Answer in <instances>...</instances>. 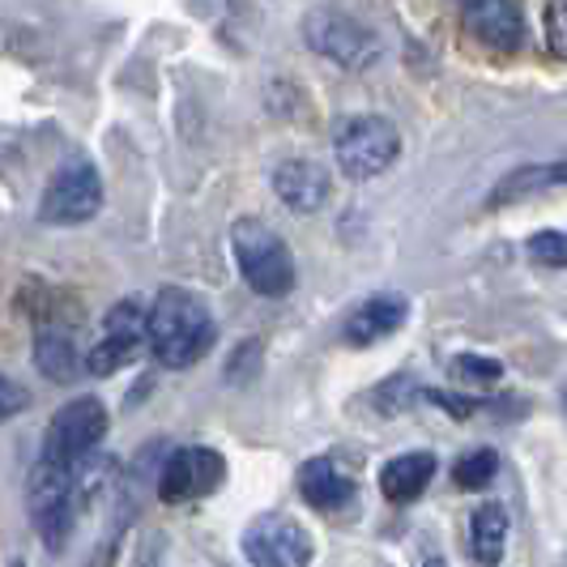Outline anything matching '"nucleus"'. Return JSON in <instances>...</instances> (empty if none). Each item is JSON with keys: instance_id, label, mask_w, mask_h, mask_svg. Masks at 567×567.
Here are the masks:
<instances>
[{"instance_id": "nucleus-1", "label": "nucleus", "mask_w": 567, "mask_h": 567, "mask_svg": "<svg viewBox=\"0 0 567 567\" xmlns=\"http://www.w3.org/2000/svg\"><path fill=\"white\" fill-rule=\"evenodd\" d=\"M218 341L214 312L205 299L184 286H163L158 299L150 303V354L167 371H184L200 363Z\"/></svg>"}, {"instance_id": "nucleus-6", "label": "nucleus", "mask_w": 567, "mask_h": 567, "mask_svg": "<svg viewBox=\"0 0 567 567\" xmlns=\"http://www.w3.org/2000/svg\"><path fill=\"white\" fill-rule=\"evenodd\" d=\"M303 39L312 43V52H320V56L341 64V69H350V73L371 69L380 60V52H384L380 34L368 22L350 18L346 9H316V13H308Z\"/></svg>"}, {"instance_id": "nucleus-12", "label": "nucleus", "mask_w": 567, "mask_h": 567, "mask_svg": "<svg viewBox=\"0 0 567 567\" xmlns=\"http://www.w3.org/2000/svg\"><path fill=\"white\" fill-rule=\"evenodd\" d=\"M329 184H333L329 171L316 167L312 158H286L274 171V193L295 214H316L329 200Z\"/></svg>"}, {"instance_id": "nucleus-8", "label": "nucleus", "mask_w": 567, "mask_h": 567, "mask_svg": "<svg viewBox=\"0 0 567 567\" xmlns=\"http://www.w3.org/2000/svg\"><path fill=\"white\" fill-rule=\"evenodd\" d=\"M142 346H150V308L142 299H120L103 316V333L94 341V350L85 354L90 375H112L128 359L142 354Z\"/></svg>"}, {"instance_id": "nucleus-26", "label": "nucleus", "mask_w": 567, "mask_h": 567, "mask_svg": "<svg viewBox=\"0 0 567 567\" xmlns=\"http://www.w3.org/2000/svg\"><path fill=\"white\" fill-rule=\"evenodd\" d=\"M9 567H27V564H22V559H9Z\"/></svg>"}, {"instance_id": "nucleus-15", "label": "nucleus", "mask_w": 567, "mask_h": 567, "mask_svg": "<svg viewBox=\"0 0 567 567\" xmlns=\"http://www.w3.org/2000/svg\"><path fill=\"white\" fill-rule=\"evenodd\" d=\"M299 495H303L316 512H338L354 499V483H350V474H341L338 461L312 456V461L299 465Z\"/></svg>"}, {"instance_id": "nucleus-19", "label": "nucleus", "mask_w": 567, "mask_h": 567, "mask_svg": "<svg viewBox=\"0 0 567 567\" xmlns=\"http://www.w3.org/2000/svg\"><path fill=\"white\" fill-rule=\"evenodd\" d=\"M495 474H499V456L491 453V449L465 453L453 465V483L461 486V491H483V486L495 483Z\"/></svg>"}, {"instance_id": "nucleus-22", "label": "nucleus", "mask_w": 567, "mask_h": 567, "mask_svg": "<svg viewBox=\"0 0 567 567\" xmlns=\"http://www.w3.org/2000/svg\"><path fill=\"white\" fill-rule=\"evenodd\" d=\"M542 18H546V48H550L559 60H567V0L546 4Z\"/></svg>"}, {"instance_id": "nucleus-3", "label": "nucleus", "mask_w": 567, "mask_h": 567, "mask_svg": "<svg viewBox=\"0 0 567 567\" xmlns=\"http://www.w3.org/2000/svg\"><path fill=\"white\" fill-rule=\"evenodd\" d=\"M27 504H30V525L43 538V546L56 555L73 534V512H78V474L56 461H34L27 483Z\"/></svg>"}, {"instance_id": "nucleus-2", "label": "nucleus", "mask_w": 567, "mask_h": 567, "mask_svg": "<svg viewBox=\"0 0 567 567\" xmlns=\"http://www.w3.org/2000/svg\"><path fill=\"white\" fill-rule=\"evenodd\" d=\"M230 252L244 274V282L252 286L260 299H282L295 290V256L286 248V239L260 218H239L230 227Z\"/></svg>"}, {"instance_id": "nucleus-4", "label": "nucleus", "mask_w": 567, "mask_h": 567, "mask_svg": "<svg viewBox=\"0 0 567 567\" xmlns=\"http://www.w3.org/2000/svg\"><path fill=\"white\" fill-rule=\"evenodd\" d=\"M333 154L346 179H375L398 163L401 133L384 115H346L333 133Z\"/></svg>"}, {"instance_id": "nucleus-11", "label": "nucleus", "mask_w": 567, "mask_h": 567, "mask_svg": "<svg viewBox=\"0 0 567 567\" xmlns=\"http://www.w3.org/2000/svg\"><path fill=\"white\" fill-rule=\"evenodd\" d=\"M461 22H465V30L478 43L495 48V52H516L520 39H525V13L512 0H474V4H461Z\"/></svg>"}, {"instance_id": "nucleus-21", "label": "nucleus", "mask_w": 567, "mask_h": 567, "mask_svg": "<svg viewBox=\"0 0 567 567\" xmlns=\"http://www.w3.org/2000/svg\"><path fill=\"white\" fill-rule=\"evenodd\" d=\"M453 375L474 380V384H495V380L504 375V363H499V359H483V354H456Z\"/></svg>"}, {"instance_id": "nucleus-17", "label": "nucleus", "mask_w": 567, "mask_h": 567, "mask_svg": "<svg viewBox=\"0 0 567 567\" xmlns=\"http://www.w3.org/2000/svg\"><path fill=\"white\" fill-rule=\"evenodd\" d=\"M504 542H508V512L504 504H483L470 512V555L483 567H495L504 559Z\"/></svg>"}, {"instance_id": "nucleus-23", "label": "nucleus", "mask_w": 567, "mask_h": 567, "mask_svg": "<svg viewBox=\"0 0 567 567\" xmlns=\"http://www.w3.org/2000/svg\"><path fill=\"white\" fill-rule=\"evenodd\" d=\"M426 401H435L440 410H449L453 419H474L483 405H491V401H474V398H456V393H423Z\"/></svg>"}, {"instance_id": "nucleus-13", "label": "nucleus", "mask_w": 567, "mask_h": 567, "mask_svg": "<svg viewBox=\"0 0 567 567\" xmlns=\"http://www.w3.org/2000/svg\"><path fill=\"white\" fill-rule=\"evenodd\" d=\"M405 320H410V299H401V295H371L346 320V341L350 346H371V341L398 333Z\"/></svg>"}, {"instance_id": "nucleus-27", "label": "nucleus", "mask_w": 567, "mask_h": 567, "mask_svg": "<svg viewBox=\"0 0 567 567\" xmlns=\"http://www.w3.org/2000/svg\"><path fill=\"white\" fill-rule=\"evenodd\" d=\"M564 401H567V393H564Z\"/></svg>"}, {"instance_id": "nucleus-18", "label": "nucleus", "mask_w": 567, "mask_h": 567, "mask_svg": "<svg viewBox=\"0 0 567 567\" xmlns=\"http://www.w3.org/2000/svg\"><path fill=\"white\" fill-rule=\"evenodd\" d=\"M546 188H567V163H546V167H520L499 179V188L491 193L495 205L516 197H529V193H546Z\"/></svg>"}, {"instance_id": "nucleus-7", "label": "nucleus", "mask_w": 567, "mask_h": 567, "mask_svg": "<svg viewBox=\"0 0 567 567\" xmlns=\"http://www.w3.org/2000/svg\"><path fill=\"white\" fill-rule=\"evenodd\" d=\"M107 405L99 398H78L69 401L64 410L52 414V423L43 431V461H56V465H78L85 456L99 449V440L107 435Z\"/></svg>"}, {"instance_id": "nucleus-20", "label": "nucleus", "mask_w": 567, "mask_h": 567, "mask_svg": "<svg viewBox=\"0 0 567 567\" xmlns=\"http://www.w3.org/2000/svg\"><path fill=\"white\" fill-rule=\"evenodd\" d=\"M529 256L546 265V269H564L567 265V235L559 230H538L534 239H529Z\"/></svg>"}, {"instance_id": "nucleus-14", "label": "nucleus", "mask_w": 567, "mask_h": 567, "mask_svg": "<svg viewBox=\"0 0 567 567\" xmlns=\"http://www.w3.org/2000/svg\"><path fill=\"white\" fill-rule=\"evenodd\" d=\"M34 363H39V371H43L52 384H69V380L82 375V368H90V363L82 359L78 333L64 329L60 320L39 329V338H34Z\"/></svg>"}, {"instance_id": "nucleus-10", "label": "nucleus", "mask_w": 567, "mask_h": 567, "mask_svg": "<svg viewBox=\"0 0 567 567\" xmlns=\"http://www.w3.org/2000/svg\"><path fill=\"white\" fill-rule=\"evenodd\" d=\"M223 474H227V461L214 449H175V453L163 461L158 470V499L163 504H188V499H200L209 491L223 486Z\"/></svg>"}, {"instance_id": "nucleus-16", "label": "nucleus", "mask_w": 567, "mask_h": 567, "mask_svg": "<svg viewBox=\"0 0 567 567\" xmlns=\"http://www.w3.org/2000/svg\"><path fill=\"white\" fill-rule=\"evenodd\" d=\"M435 478V456L431 453H405L393 456L384 470H380V491L389 504H414L426 486Z\"/></svg>"}, {"instance_id": "nucleus-24", "label": "nucleus", "mask_w": 567, "mask_h": 567, "mask_svg": "<svg viewBox=\"0 0 567 567\" xmlns=\"http://www.w3.org/2000/svg\"><path fill=\"white\" fill-rule=\"evenodd\" d=\"M27 401H30V393L22 389V384H13L9 375L0 380V410H4V419H13V414L27 405Z\"/></svg>"}, {"instance_id": "nucleus-9", "label": "nucleus", "mask_w": 567, "mask_h": 567, "mask_svg": "<svg viewBox=\"0 0 567 567\" xmlns=\"http://www.w3.org/2000/svg\"><path fill=\"white\" fill-rule=\"evenodd\" d=\"M244 555L252 567H308L316 546L312 534L286 512H260L244 529Z\"/></svg>"}, {"instance_id": "nucleus-5", "label": "nucleus", "mask_w": 567, "mask_h": 567, "mask_svg": "<svg viewBox=\"0 0 567 567\" xmlns=\"http://www.w3.org/2000/svg\"><path fill=\"white\" fill-rule=\"evenodd\" d=\"M103 209V179H99V167L85 158V154H73L64 158L43 197H39V218L52 223V227H78V223H90L94 214Z\"/></svg>"}, {"instance_id": "nucleus-25", "label": "nucleus", "mask_w": 567, "mask_h": 567, "mask_svg": "<svg viewBox=\"0 0 567 567\" xmlns=\"http://www.w3.org/2000/svg\"><path fill=\"white\" fill-rule=\"evenodd\" d=\"M423 567H444V559H426Z\"/></svg>"}]
</instances>
